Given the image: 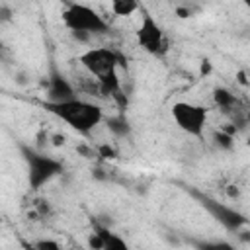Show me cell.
<instances>
[{
  "label": "cell",
  "mask_w": 250,
  "mask_h": 250,
  "mask_svg": "<svg viewBox=\"0 0 250 250\" xmlns=\"http://www.w3.org/2000/svg\"><path fill=\"white\" fill-rule=\"evenodd\" d=\"M10 20H12V10L2 6L0 8V21H10Z\"/></svg>",
  "instance_id": "17"
},
{
  "label": "cell",
  "mask_w": 250,
  "mask_h": 250,
  "mask_svg": "<svg viewBox=\"0 0 250 250\" xmlns=\"http://www.w3.org/2000/svg\"><path fill=\"white\" fill-rule=\"evenodd\" d=\"M203 203H205V207H207L227 229H238L240 225L246 223V219H244L240 213H236L234 209H229V207H225V205H219V203H215V201H211V199H203Z\"/></svg>",
  "instance_id": "7"
},
{
  "label": "cell",
  "mask_w": 250,
  "mask_h": 250,
  "mask_svg": "<svg viewBox=\"0 0 250 250\" xmlns=\"http://www.w3.org/2000/svg\"><path fill=\"white\" fill-rule=\"evenodd\" d=\"M244 2H248V0H244Z\"/></svg>",
  "instance_id": "22"
},
{
  "label": "cell",
  "mask_w": 250,
  "mask_h": 250,
  "mask_svg": "<svg viewBox=\"0 0 250 250\" xmlns=\"http://www.w3.org/2000/svg\"><path fill=\"white\" fill-rule=\"evenodd\" d=\"M176 14H178L180 18H189V16H191V10H189V8H176Z\"/></svg>",
  "instance_id": "18"
},
{
  "label": "cell",
  "mask_w": 250,
  "mask_h": 250,
  "mask_svg": "<svg viewBox=\"0 0 250 250\" xmlns=\"http://www.w3.org/2000/svg\"><path fill=\"white\" fill-rule=\"evenodd\" d=\"M45 109L64 121L70 129L88 135L92 129H96L104 121V111L100 105L80 100V98H70L62 102H47Z\"/></svg>",
  "instance_id": "2"
},
{
  "label": "cell",
  "mask_w": 250,
  "mask_h": 250,
  "mask_svg": "<svg viewBox=\"0 0 250 250\" xmlns=\"http://www.w3.org/2000/svg\"><path fill=\"white\" fill-rule=\"evenodd\" d=\"M107 127H109V131L113 133V135H117V137H123V135H127L129 133V123H127V119L125 117H109L107 119Z\"/></svg>",
  "instance_id": "12"
},
{
  "label": "cell",
  "mask_w": 250,
  "mask_h": 250,
  "mask_svg": "<svg viewBox=\"0 0 250 250\" xmlns=\"http://www.w3.org/2000/svg\"><path fill=\"white\" fill-rule=\"evenodd\" d=\"M170 111H172V119L178 125V129H182L184 133L191 137L203 135V129L207 125V113H209L207 107L199 104H191V102H176Z\"/></svg>",
  "instance_id": "4"
},
{
  "label": "cell",
  "mask_w": 250,
  "mask_h": 250,
  "mask_svg": "<svg viewBox=\"0 0 250 250\" xmlns=\"http://www.w3.org/2000/svg\"><path fill=\"white\" fill-rule=\"evenodd\" d=\"M238 82L240 84H246V72H242V70L238 72Z\"/></svg>",
  "instance_id": "20"
},
{
  "label": "cell",
  "mask_w": 250,
  "mask_h": 250,
  "mask_svg": "<svg viewBox=\"0 0 250 250\" xmlns=\"http://www.w3.org/2000/svg\"><path fill=\"white\" fill-rule=\"evenodd\" d=\"M35 248H39V250H59L61 246H59V242H53V240H39V242H35Z\"/></svg>",
  "instance_id": "16"
},
{
  "label": "cell",
  "mask_w": 250,
  "mask_h": 250,
  "mask_svg": "<svg viewBox=\"0 0 250 250\" xmlns=\"http://www.w3.org/2000/svg\"><path fill=\"white\" fill-rule=\"evenodd\" d=\"M53 145H57V146L64 145V137L62 135H53Z\"/></svg>",
  "instance_id": "19"
},
{
  "label": "cell",
  "mask_w": 250,
  "mask_h": 250,
  "mask_svg": "<svg viewBox=\"0 0 250 250\" xmlns=\"http://www.w3.org/2000/svg\"><path fill=\"white\" fill-rule=\"evenodd\" d=\"M111 2V12L119 18L131 16L139 10V2L137 0H109Z\"/></svg>",
  "instance_id": "10"
},
{
  "label": "cell",
  "mask_w": 250,
  "mask_h": 250,
  "mask_svg": "<svg viewBox=\"0 0 250 250\" xmlns=\"http://www.w3.org/2000/svg\"><path fill=\"white\" fill-rule=\"evenodd\" d=\"M94 230L102 236V240H104V250H125L127 248V244H125V240L121 238V236H117V234H113L107 227H102V225H94Z\"/></svg>",
  "instance_id": "9"
},
{
  "label": "cell",
  "mask_w": 250,
  "mask_h": 250,
  "mask_svg": "<svg viewBox=\"0 0 250 250\" xmlns=\"http://www.w3.org/2000/svg\"><path fill=\"white\" fill-rule=\"evenodd\" d=\"M76 98L74 88L68 84V80L57 72L51 74L49 78V102H62V100H70Z\"/></svg>",
  "instance_id": "8"
},
{
  "label": "cell",
  "mask_w": 250,
  "mask_h": 250,
  "mask_svg": "<svg viewBox=\"0 0 250 250\" xmlns=\"http://www.w3.org/2000/svg\"><path fill=\"white\" fill-rule=\"evenodd\" d=\"M23 156L27 162V176H29L31 189L43 188L51 178H55L57 174L62 172V164L51 156L39 154V152L29 150V148H23Z\"/></svg>",
  "instance_id": "5"
},
{
  "label": "cell",
  "mask_w": 250,
  "mask_h": 250,
  "mask_svg": "<svg viewBox=\"0 0 250 250\" xmlns=\"http://www.w3.org/2000/svg\"><path fill=\"white\" fill-rule=\"evenodd\" d=\"M96 152H98V156H102V158H115L117 154H115V148L113 146H109L107 143H104V145H100L98 148H96Z\"/></svg>",
  "instance_id": "14"
},
{
  "label": "cell",
  "mask_w": 250,
  "mask_h": 250,
  "mask_svg": "<svg viewBox=\"0 0 250 250\" xmlns=\"http://www.w3.org/2000/svg\"><path fill=\"white\" fill-rule=\"evenodd\" d=\"M137 43L148 55H164L166 49H168L164 31L160 29V25L156 23V20L148 12L143 14L141 25L137 29Z\"/></svg>",
  "instance_id": "6"
},
{
  "label": "cell",
  "mask_w": 250,
  "mask_h": 250,
  "mask_svg": "<svg viewBox=\"0 0 250 250\" xmlns=\"http://www.w3.org/2000/svg\"><path fill=\"white\" fill-rule=\"evenodd\" d=\"M213 100H215V104H217L219 107H223V109H232V107L236 105V96H234L232 92H229L227 88H217V90L213 92Z\"/></svg>",
  "instance_id": "11"
},
{
  "label": "cell",
  "mask_w": 250,
  "mask_h": 250,
  "mask_svg": "<svg viewBox=\"0 0 250 250\" xmlns=\"http://www.w3.org/2000/svg\"><path fill=\"white\" fill-rule=\"evenodd\" d=\"M62 23L70 29V33L84 31V33L94 35V33H102L107 29V23L94 8L86 4H78V2H72L62 10Z\"/></svg>",
  "instance_id": "3"
},
{
  "label": "cell",
  "mask_w": 250,
  "mask_h": 250,
  "mask_svg": "<svg viewBox=\"0 0 250 250\" xmlns=\"http://www.w3.org/2000/svg\"><path fill=\"white\" fill-rule=\"evenodd\" d=\"M209 70H211L209 62H203V64H201V72H209Z\"/></svg>",
  "instance_id": "21"
},
{
  "label": "cell",
  "mask_w": 250,
  "mask_h": 250,
  "mask_svg": "<svg viewBox=\"0 0 250 250\" xmlns=\"http://www.w3.org/2000/svg\"><path fill=\"white\" fill-rule=\"evenodd\" d=\"M215 141H217V145L223 146V148H232V145H234L232 135H229L227 131H219V133H215Z\"/></svg>",
  "instance_id": "13"
},
{
  "label": "cell",
  "mask_w": 250,
  "mask_h": 250,
  "mask_svg": "<svg viewBox=\"0 0 250 250\" xmlns=\"http://www.w3.org/2000/svg\"><path fill=\"white\" fill-rule=\"evenodd\" d=\"M78 61L86 68V72L96 78V82L100 84L102 96L107 94L121 107L127 105V98L121 92V84H119V76H117V68H119V64H123V59L119 53H115L109 47H92V49L84 51L78 57Z\"/></svg>",
  "instance_id": "1"
},
{
  "label": "cell",
  "mask_w": 250,
  "mask_h": 250,
  "mask_svg": "<svg viewBox=\"0 0 250 250\" xmlns=\"http://www.w3.org/2000/svg\"><path fill=\"white\" fill-rule=\"evenodd\" d=\"M88 246L94 248V250H104V240H102V236H100L96 230L90 234V238H88Z\"/></svg>",
  "instance_id": "15"
}]
</instances>
